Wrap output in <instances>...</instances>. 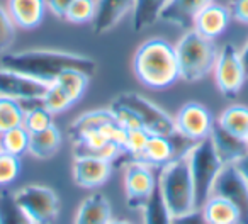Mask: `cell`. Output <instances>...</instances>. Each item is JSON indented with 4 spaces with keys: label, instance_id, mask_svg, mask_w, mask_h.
Wrapping results in <instances>:
<instances>
[{
    "label": "cell",
    "instance_id": "4fadbf2b",
    "mask_svg": "<svg viewBox=\"0 0 248 224\" xmlns=\"http://www.w3.org/2000/svg\"><path fill=\"white\" fill-rule=\"evenodd\" d=\"M73 180L83 189H95L110 179L112 163L97 155H75L73 160Z\"/></svg>",
    "mask_w": 248,
    "mask_h": 224
},
{
    "label": "cell",
    "instance_id": "5b68a950",
    "mask_svg": "<svg viewBox=\"0 0 248 224\" xmlns=\"http://www.w3.org/2000/svg\"><path fill=\"white\" fill-rule=\"evenodd\" d=\"M187 156H189L194 194H196V209H202V206L213 194V185L219 170L223 168V163L217 158L209 136L197 141L187 153Z\"/></svg>",
    "mask_w": 248,
    "mask_h": 224
},
{
    "label": "cell",
    "instance_id": "ab89813d",
    "mask_svg": "<svg viewBox=\"0 0 248 224\" xmlns=\"http://www.w3.org/2000/svg\"><path fill=\"white\" fill-rule=\"evenodd\" d=\"M233 165L236 166L238 172H240L241 175H243V179L248 182V153L245 156H241V158L238 160L236 163H233Z\"/></svg>",
    "mask_w": 248,
    "mask_h": 224
},
{
    "label": "cell",
    "instance_id": "52a82bcc",
    "mask_svg": "<svg viewBox=\"0 0 248 224\" xmlns=\"http://www.w3.org/2000/svg\"><path fill=\"white\" fill-rule=\"evenodd\" d=\"M114 102L131 109L133 112L138 116L143 129H146L150 134H162V136H169L170 138V136H173L177 133L173 118H170L165 110L160 109L152 100L140 95V93L124 92V93H121V95H117L116 99H114Z\"/></svg>",
    "mask_w": 248,
    "mask_h": 224
},
{
    "label": "cell",
    "instance_id": "f35d334b",
    "mask_svg": "<svg viewBox=\"0 0 248 224\" xmlns=\"http://www.w3.org/2000/svg\"><path fill=\"white\" fill-rule=\"evenodd\" d=\"M45 2H46V9L53 15H56L60 19H65L66 11H68L70 4H72L73 0H45Z\"/></svg>",
    "mask_w": 248,
    "mask_h": 224
},
{
    "label": "cell",
    "instance_id": "83f0119b",
    "mask_svg": "<svg viewBox=\"0 0 248 224\" xmlns=\"http://www.w3.org/2000/svg\"><path fill=\"white\" fill-rule=\"evenodd\" d=\"M0 224H34L17 206L14 194L9 190L0 192Z\"/></svg>",
    "mask_w": 248,
    "mask_h": 224
},
{
    "label": "cell",
    "instance_id": "ba28073f",
    "mask_svg": "<svg viewBox=\"0 0 248 224\" xmlns=\"http://www.w3.org/2000/svg\"><path fill=\"white\" fill-rule=\"evenodd\" d=\"M213 73L219 92L228 99L236 97L247 82V73L243 68L240 49H236L230 43L221 46Z\"/></svg>",
    "mask_w": 248,
    "mask_h": 224
},
{
    "label": "cell",
    "instance_id": "7bdbcfd3",
    "mask_svg": "<svg viewBox=\"0 0 248 224\" xmlns=\"http://www.w3.org/2000/svg\"><path fill=\"white\" fill-rule=\"evenodd\" d=\"M247 141H248V133H247Z\"/></svg>",
    "mask_w": 248,
    "mask_h": 224
},
{
    "label": "cell",
    "instance_id": "30bf717a",
    "mask_svg": "<svg viewBox=\"0 0 248 224\" xmlns=\"http://www.w3.org/2000/svg\"><path fill=\"white\" fill-rule=\"evenodd\" d=\"M156 189V180L146 163L133 160L124 165V192L128 207L143 209L148 197Z\"/></svg>",
    "mask_w": 248,
    "mask_h": 224
},
{
    "label": "cell",
    "instance_id": "ffe728a7",
    "mask_svg": "<svg viewBox=\"0 0 248 224\" xmlns=\"http://www.w3.org/2000/svg\"><path fill=\"white\" fill-rule=\"evenodd\" d=\"M62 133L55 124L38 133H29V155L38 160H49L62 148Z\"/></svg>",
    "mask_w": 248,
    "mask_h": 224
},
{
    "label": "cell",
    "instance_id": "2e32d148",
    "mask_svg": "<svg viewBox=\"0 0 248 224\" xmlns=\"http://www.w3.org/2000/svg\"><path fill=\"white\" fill-rule=\"evenodd\" d=\"M231 22V12L228 5H221L216 2L207 4L202 11L197 14L194 21V31H197L201 36L207 39H216L226 31V28Z\"/></svg>",
    "mask_w": 248,
    "mask_h": 224
},
{
    "label": "cell",
    "instance_id": "cb8c5ba5",
    "mask_svg": "<svg viewBox=\"0 0 248 224\" xmlns=\"http://www.w3.org/2000/svg\"><path fill=\"white\" fill-rule=\"evenodd\" d=\"M116 116L110 109H99V110H90V112H85L80 118H77L75 121L70 124L68 131L72 139L75 141L78 136H82L83 133L89 131H99L104 124L114 121Z\"/></svg>",
    "mask_w": 248,
    "mask_h": 224
},
{
    "label": "cell",
    "instance_id": "7a4b0ae2",
    "mask_svg": "<svg viewBox=\"0 0 248 224\" xmlns=\"http://www.w3.org/2000/svg\"><path fill=\"white\" fill-rule=\"evenodd\" d=\"M133 72L148 89L162 90L172 87L180 80L175 46L162 38L146 39L135 53Z\"/></svg>",
    "mask_w": 248,
    "mask_h": 224
},
{
    "label": "cell",
    "instance_id": "74e56055",
    "mask_svg": "<svg viewBox=\"0 0 248 224\" xmlns=\"http://www.w3.org/2000/svg\"><path fill=\"white\" fill-rule=\"evenodd\" d=\"M172 224H209L202 214V209H192L190 212L172 217Z\"/></svg>",
    "mask_w": 248,
    "mask_h": 224
},
{
    "label": "cell",
    "instance_id": "8fae6325",
    "mask_svg": "<svg viewBox=\"0 0 248 224\" xmlns=\"http://www.w3.org/2000/svg\"><path fill=\"white\" fill-rule=\"evenodd\" d=\"M175 128L180 134L192 141H201L207 138L213 129L214 119L211 112L199 102H187L179 109L177 116L173 118Z\"/></svg>",
    "mask_w": 248,
    "mask_h": 224
},
{
    "label": "cell",
    "instance_id": "e575fe53",
    "mask_svg": "<svg viewBox=\"0 0 248 224\" xmlns=\"http://www.w3.org/2000/svg\"><path fill=\"white\" fill-rule=\"evenodd\" d=\"M16 29L17 26L12 21L7 7L0 5V55L12 48L16 41Z\"/></svg>",
    "mask_w": 248,
    "mask_h": 224
},
{
    "label": "cell",
    "instance_id": "60d3db41",
    "mask_svg": "<svg viewBox=\"0 0 248 224\" xmlns=\"http://www.w3.org/2000/svg\"><path fill=\"white\" fill-rule=\"evenodd\" d=\"M240 55H241V61H243L245 73H247V78H248V41L245 43V46L240 49Z\"/></svg>",
    "mask_w": 248,
    "mask_h": 224
},
{
    "label": "cell",
    "instance_id": "f546056e",
    "mask_svg": "<svg viewBox=\"0 0 248 224\" xmlns=\"http://www.w3.org/2000/svg\"><path fill=\"white\" fill-rule=\"evenodd\" d=\"M29 148V131L24 126H17L12 128L9 131H5L4 134H0V149L16 155L21 158V155L28 153Z\"/></svg>",
    "mask_w": 248,
    "mask_h": 224
},
{
    "label": "cell",
    "instance_id": "e0dca14e",
    "mask_svg": "<svg viewBox=\"0 0 248 224\" xmlns=\"http://www.w3.org/2000/svg\"><path fill=\"white\" fill-rule=\"evenodd\" d=\"M209 138H211V141H213L214 149H216L217 158L221 160L223 165L236 163L241 156H245L248 153L247 138H240V136L231 134L226 129L221 128L216 121H214V124H213Z\"/></svg>",
    "mask_w": 248,
    "mask_h": 224
},
{
    "label": "cell",
    "instance_id": "b9f144b4",
    "mask_svg": "<svg viewBox=\"0 0 248 224\" xmlns=\"http://www.w3.org/2000/svg\"><path fill=\"white\" fill-rule=\"evenodd\" d=\"M107 224H131V223H128V221H114V219H110Z\"/></svg>",
    "mask_w": 248,
    "mask_h": 224
},
{
    "label": "cell",
    "instance_id": "d4e9b609",
    "mask_svg": "<svg viewBox=\"0 0 248 224\" xmlns=\"http://www.w3.org/2000/svg\"><path fill=\"white\" fill-rule=\"evenodd\" d=\"M216 122L228 133L240 138H247L248 133V107L247 105H230L221 112Z\"/></svg>",
    "mask_w": 248,
    "mask_h": 224
},
{
    "label": "cell",
    "instance_id": "8992f818",
    "mask_svg": "<svg viewBox=\"0 0 248 224\" xmlns=\"http://www.w3.org/2000/svg\"><path fill=\"white\" fill-rule=\"evenodd\" d=\"M14 199L34 224H51L60 214V197L46 185H26L14 194Z\"/></svg>",
    "mask_w": 248,
    "mask_h": 224
},
{
    "label": "cell",
    "instance_id": "f1b7e54d",
    "mask_svg": "<svg viewBox=\"0 0 248 224\" xmlns=\"http://www.w3.org/2000/svg\"><path fill=\"white\" fill-rule=\"evenodd\" d=\"M89 80H90V76H87L85 73L70 70V72L62 73V75L55 80V83L65 90L66 95L73 100V104H77L82 99L83 93H85L87 87H89Z\"/></svg>",
    "mask_w": 248,
    "mask_h": 224
},
{
    "label": "cell",
    "instance_id": "5bb4252c",
    "mask_svg": "<svg viewBox=\"0 0 248 224\" xmlns=\"http://www.w3.org/2000/svg\"><path fill=\"white\" fill-rule=\"evenodd\" d=\"M133 7L135 0H95L92 31L95 34L112 31L126 15L133 14Z\"/></svg>",
    "mask_w": 248,
    "mask_h": 224
},
{
    "label": "cell",
    "instance_id": "d6a6232c",
    "mask_svg": "<svg viewBox=\"0 0 248 224\" xmlns=\"http://www.w3.org/2000/svg\"><path fill=\"white\" fill-rule=\"evenodd\" d=\"M43 105L53 112V114H60V112H65L66 109L73 105V100L66 95V92L60 85H56L55 82L49 83L48 90L43 95Z\"/></svg>",
    "mask_w": 248,
    "mask_h": 224
},
{
    "label": "cell",
    "instance_id": "484cf974",
    "mask_svg": "<svg viewBox=\"0 0 248 224\" xmlns=\"http://www.w3.org/2000/svg\"><path fill=\"white\" fill-rule=\"evenodd\" d=\"M172 212L165 204L158 185L143 206V223L145 224H172Z\"/></svg>",
    "mask_w": 248,
    "mask_h": 224
},
{
    "label": "cell",
    "instance_id": "ac0fdd59",
    "mask_svg": "<svg viewBox=\"0 0 248 224\" xmlns=\"http://www.w3.org/2000/svg\"><path fill=\"white\" fill-rule=\"evenodd\" d=\"M7 11L12 21L21 29H36L46 14L45 0H7Z\"/></svg>",
    "mask_w": 248,
    "mask_h": 224
},
{
    "label": "cell",
    "instance_id": "7c38bea8",
    "mask_svg": "<svg viewBox=\"0 0 248 224\" xmlns=\"http://www.w3.org/2000/svg\"><path fill=\"white\" fill-rule=\"evenodd\" d=\"M48 87L49 83L46 82L0 66V95L12 97L17 100L43 99Z\"/></svg>",
    "mask_w": 248,
    "mask_h": 224
},
{
    "label": "cell",
    "instance_id": "1f68e13d",
    "mask_svg": "<svg viewBox=\"0 0 248 224\" xmlns=\"http://www.w3.org/2000/svg\"><path fill=\"white\" fill-rule=\"evenodd\" d=\"M21 170L22 165L19 156L0 149V189L12 185L21 175Z\"/></svg>",
    "mask_w": 248,
    "mask_h": 224
},
{
    "label": "cell",
    "instance_id": "8d00e7d4",
    "mask_svg": "<svg viewBox=\"0 0 248 224\" xmlns=\"http://www.w3.org/2000/svg\"><path fill=\"white\" fill-rule=\"evenodd\" d=\"M228 9L231 12V19L248 26V0H231Z\"/></svg>",
    "mask_w": 248,
    "mask_h": 224
},
{
    "label": "cell",
    "instance_id": "7402d4cb",
    "mask_svg": "<svg viewBox=\"0 0 248 224\" xmlns=\"http://www.w3.org/2000/svg\"><path fill=\"white\" fill-rule=\"evenodd\" d=\"M202 214L209 224H240L238 209L221 195H211L202 206Z\"/></svg>",
    "mask_w": 248,
    "mask_h": 224
},
{
    "label": "cell",
    "instance_id": "44dd1931",
    "mask_svg": "<svg viewBox=\"0 0 248 224\" xmlns=\"http://www.w3.org/2000/svg\"><path fill=\"white\" fill-rule=\"evenodd\" d=\"M177 156L175 146L169 136L162 134H150L138 162L146 163L148 166H163Z\"/></svg>",
    "mask_w": 248,
    "mask_h": 224
},
{
    "label": "cell",
    "instance_id": "603a6c76",
    "mask_svg": "<svg viewBox=\"0 0 248 224\" xmlns=\"http://www.w3.org/2000/svg\"><path fill=\"white\" fill-rule=\"evenodd\" d=\"M169 0H135L133 7V31L141 32L160 21L163 7Z\"/></svg>",
    "mask_w": 248,
    "mask_h": 224
},
{
    "label": "cell",
    "instance_id": "4dcf8cb0",
    "mask_svg": "<svg viewBox=\"0 0 248 224\" xmlns=\"http://www.w3.org/2000/svg\"><path fill=\"white\" fill-rule=\"evenodd\" d=\"M53 112H49L45 105L38 104V105L31 107V109L26 110V116H24V126L29 133H38V131H43V129L49 128L53 126Z\"/></svg>",
    "mask_w": 248,
    "mask_h": 224
},
{
    "label": "cell",
    "instance_id": "4316f807",
    "mask_svg": "<svg viewBox=\"0 0 248 224\" xmlns=\"http://www.w3.org/2000/svg\"><path fill=\"white\" fill-rule=\"evenodd\" d=\"M24 116L26 110L22 107L21 100L0 95V134H4L5 131L12 128L22 126Z\"/></svg>",
    "mask_w": 248,
    "mask_h": 224
},
{
    "label": "cell",
    "instance_id": "277c9868",
    "mask_svg": "<svg viewBox=\"0 0 248 224\" xmlns=\"http://www.w3.org/2000/svg\"><path fill=\"white\" fill-rule=\"evenodd\" d=\"M179 60L180 80L199 82L214 70L217 58V48L213 39L201 36L197 31L189 29L175 45Z\"/></svg>",
    "mask_w": 248,
    "mask_h": 224
},
{
    "label": "cell",
    "instance_id": "d6986e66",
    "mask_svg": "<svg viewBox=\"0 0 248 224\" xmlns=\"http://www.w3.org/2000/svg\"><path fill=\"white\" fill-rule=\"evenodd\" d=\"M112 209L107 197L95 192L82 200L73 224H107L112 219Z\"/></svg>",
    "mask_w": 248,
    "mask_h": 224
},
{
    "label": "cell",
    "instance_id": "3957f363",
    "mask_svg": "<svg viewBox=\"0 0 248 224\" xmlns=\"http://www.w3.org/2000/svg\"><path fill=\"white\" fill-rule=\"evenodd\" d=\"M156 185L172 216H180L196 209V194H194L192 173L187 155L175 156L169 163H165L160 170Z\"/></svg>",
    "mask_w": 248,
    "mask_h": 224
},
{
    "label": "cell",
    "instance_id": "d590c367",
    "mask_svg": "<svg viewBox=\"0 0 248 224\" xmlns=\"http://www.w3.org/2000/svg\"><path fill=\"white\" fill-rule=\"evenodd\" d=\"M150 133L146 129H126V141H124V151L128 153L133 160H138L145 148Z\"/></svg>",
    "mask_w": 248,
    "mask_h": 224
},
{
    "label": "cell",
    "instance_id": "9c48e42d",
    "mask_svg": "<svg viewBox=\"0 0 248 224\" xmlns=\"http://www.w3.org/2000/svg\"><path fill=\"white\" fill-rule=\"evenodd\" d=\"M211 195H221L230 200L240 212V224H248V182L233 163L223 165L219 170Z\"/></svg>",
    "mask_w": 248,
    "mask_h": 224
},
{
    "label": "cell",
    "instance_id": "9a60e30c",
    "mask_svg": "<svg viewBox=\"0 0 248 224\" xmlns=\"http://www.w3.org/2000/svg\"><path fill=\"white\" fill-rule=\"evenodd\" d=\"M214 0H169L160 14V21L170 26L189 31L194 28L197 14Z\"/></svg>",
    "mask_w": 248,
    "mask_h": 224
},
{
    "label": "cell",
    "instance_id": "836d02e7",
    "mask_svg": "<svg viewBox=\"0 0 248 224\" xmlns=\"http://www.w3.org/2000/svg\"><path fill=\"white\" fill-rule=\"evenodd\" d=\"M95 15V0H73L66 11L65 21L72 24H92Z\"/></svg>",
    "mask_w": 248,
    "mask_h": 224
},
{
    "label": "cell",
    "instance_id": "6da1fadb",
    "mask_svg": "<svg viewBox=\"0 0 248 224\" xmlns=\"http://www.w3.org/2000/svg\"><path fill=\"white\" fill-rule=\"evenodd\" d=\"M0 65L46 83H53L62 73L70 70L82 72L87 76H93L97 72L95 60L62 49H26L19 53H5L0 60Z\"/></svg>",
    "mask_w": 248,
    "mask_h": 224
}]
</instances>
